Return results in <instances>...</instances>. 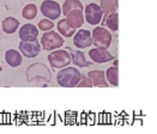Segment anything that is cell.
<instances>
[{"label":"cell","instance_id":"obj_22","mask_svg":"<svg viewBox=\"0 0 157 134\" xmlns=\"http://www.w3.org/2000/svg\"><path fill=\"white\" fill-rule=\"evenodd\" d=\"M22 16L25 19H34L37 16V6L35 4H28L22 11Z\"/></svg>","mask_w":157,"mask_h":134},{"label":"cell","instance_id":"obj_4","mask_svg":"<svg viewBox=\"0 0 157 134\" xmlns=\"http://www.w3.org/2000/svg\"><path fill=\"white\" fill-rule=\"evenodd\" d=\"M41 44L44 50H55L64 46V39L59 32L53 30L46 31L41 37Z\"/></svg>","mask_w":157,"mask_h":134},{"label":"cell","instance_id":"obj_13","mask_svg":"<svg viewBox=\"0 0 157 134\" xmlns=\"http://www.w3.org/2000/svg\"><path fill=\"white\" fill-rule=\"evenodd\" d=\"M67 48V50H68V53L71 55V61L76 65V66L78 67H89L91 65V62H89L88 61V59L85 58V54L83 53V52H80V50H73V49H71L70 47H66Z\"/></svg>","mask_w":157,"mask_h":134},{"label":"cell","instance_id":"obj_24","mask_svg":"<svg viewBox=\"0 0 157 134\" xmlns=\"http://www.w3.org/2000/svg\"><path fill=\"white\" fill-rule=\"evenodd\" d=\"M92 86V81L89 77H85L82 74V78L79 83L77 84V87H91Z\"/></svg>","mask_w":157,"mask_h":134},{"label":"cell","instance_id":"obj_18","mask_svg":"<svg viewBox=\"0 0 157 134\" xmlns=\"http://www.w3.org/2000/svg\"><path fill=\"white\" fill-rule=\"evenodd\" d=\"M19 28V22L14 17H7L2 22V29L6 34H13Z\"/></svg>","mask_w":157,"mask_h":134},{"label":"cell","instance_id":"obj_7","mask_svg":"<svg viewBox=\"0 0 157 134\" xmlns=\"http://www.w3.org/2000/svg\"><path fill=\"white\" fill-rule=\"evenodd\" d=\"M102 10L97 4H89L85 7V19L89 24L91 25H97L102 22Z\"/></svg>","mask_w":157,"mask_h":134},{"label":"cell","instance_id":"obj_20","mask_svg":"<svg viewBox=\"0 0 157 134\" xmlns=\"http://www.w3.org/2000/svg\"><path fill=\"white\" fill-rule=\"evenodd\" d=\"M72 10H82L83 11L84 10L83 4L79 0H65L63 9H61V13H64V16H66Z\"/></svg>","mask_w":157,"mask_h":134},{"label":"cell","instance_id":"obj_25","mask_svg":"<svg viewBox=\"0 0 157 134\" xmlns=\"http://www.w3.org/2000/svg\"><path fill=\"white\" fill-rule=\"evenodd\" d=\"M118 65H119V61H118V60H114V66L118 67Z\"/></svg>","mask_w":157,"mask_h":134},{"label":"cell","instance_id":"obj_26","mask_svg":"<svg viewBox=\"0 0 157 134\" xmlns=\"http://www.w3.org/2000/svg\"><path fill=\"white\" fill-rule=\"evenodd\" d=\"M1 71H2V67L0 66V72H1Z\"/></svg>","mask_w":157,"mask_h":134},{"label":"cell","instance_id":"obj_16","mask_svg":"<svg viewBox=\"0 0 157 134\" xmlns=\"http://www.w3.org/2000/svg\"><path fill=\"white\" fill-rule=\"evenodd\" d=\"M56 29H58V32H59L63 37H65V39L72 37V36L75 35V31H76V29L71 28L67 23H66L65 19H60V20L58 22Z\"/></svg>","mask_w":157,"mask_h":134},{"label":"cell","instance_id":"obj_6","mask_svg":"<svg viewBox=\"0 0 157 134\" xmlns=\"http://www.w3.org/2000/svg\"><path fill=\"white\" fill-rule=\"evenodd\" d=\"M41 12L48 19H58L61 14V6L54 0H44L41 4Z\"/></svg>","mask_w":157,"mask_h":134},{"label":"cell","instance_id":"obj_14","mask_svg":"<svg viewBox=\"0 0 157 134\" xmlns=\"http://www.w3.org/2000/svg\"><path fill=\"white\" fill-rule=\"evenodd\" d=\"M88 77L91 79L92 86H100V87H108V81L105 79V74L103 71L94 69L88 73Z\"/></svg>","mask_w":157,"mask_h":134},{"label":"cell","instance_id":"obj_8","mask_svg":"<svg viewBox=\"0 0 157 134\" xmlns=\"http://www.w3.org/2000/svg\"><path fill=\"white\" fill-rule=\"evenodd\" d=\"M73 44L79 49H84V48L90 47L92 44L91 32L89 30H84V29L78 30L73 35Z\"/></svg>","mask_w":157,"mask_h":134},{"label":"cell","instance_id":"obj_19","mask_svg":"<svg viewBox=\"0 0 157 134\" xmlns=\"http://www.w3.org/2000/svg\"><path fill=\"white\" fill-rule=\"evenodd\" d=\"M103 25H107L108 29H110L112 31H118L119 28V16L117 12H112L109 13L105 18H103Z\"/></svg>","mask_w":157,"mask_h":134},{"label":"cell","instance_id":"obj_21","mask_svg":"<svg viewBox=\"0 0 157 134\" xmlns=\"http://www.w3.org/2000/svg\"><path fill=\"white\" fill-rule=\"evenodd\" d=\"M105 79L109 84H112L113 86H118L119 85V76H118V67L112 66L105 72Z\"/></svg>","mask_w":157,"mask_h":134},{"label":"cell","instance_id":"obj_11","mask_svg":"<svg viewBox=\"0 0 157 134\" xmlns=\"http://www.w3.org/2000/svg\"><path fill=\"white\" fill-rule=\"evenodd\" d=\"M89 56L91 58L94 62L97 64H103V62H109L114 60V56L109 53L107 49H101V48H92L89 50Z\"/></svg>","mask_w":157,"mask_h":134},{"label":"cell","instance_id":"obj_10","mask_svg":"<svg viewBox=\"0 0 157 134\" xmlns=\"http://www.w3.org/2000/svg\"><path fill=\"white\" fill-rule=\"evenodd\" d=\"M39 29L34 24H24L19 29V39L24 42H34L37 41Z\"/></svg>","mask_w":157,"mask_h":134},{"label":"cell","instance_id":"obj_12","mask_svg":"<svg viewBox=\"0 0 157 134\" xmlns=\"http://www.w3.org/2000/svg\"><path fill=\"white\" fill-rule=\"evenodd\" d=\"M66 23L73 29H78L84 24V14L82 10H72L66 14Z\"/></svg>","mask_w":157,"mask_h":134},{"label":"cell","instance_id":"obj_2","mask_svg":"<svg viewBox=\"0 0 157 134\" xmlns=\"http://www.w3.org/2000/svg\"><path fill=\"white\" fill-rule=\"evenodd\" d=\"M82 78V74L75 67H64L56 76V80L63 87H75L77 86Z\"/></svg>","mask_w":157,"mask_h":134},{"label":"cell","instance_id":"obj_5","mask_svg":"<svg viewBox=\"0 0 157 134\" xmlns=\"http://www.w3.org/2000/svg\"><path fill=\"white\" fill-rule=\"evenodd\" d=\"M48 61L53 68H64L71 64V55L68 50L55 49L48 55Z\"/></svg>","mask_w":157,"mask_h":134},{"label":"cell","instance_id":"obj_15","mask_svg":"<svg viewBox=\"0 0 157 134\" xmlns=\"http://www.w3.org/2000/svg\"><path fill=\"white\" fill-rule=\"evenodd\" d=\"M5 61L11 67H18L22 64V55L16 49H9L5 53Z\"/></svg>","mask_w":157,"mask_h":134},{"label":"cell","instance_id":"obj_9","mask_svg":"<svg viewBox=\"0 0 157 134\" xmlns=\"http://www.w3.org/2000/svg\"><path fill=\"white\" fill-rule=\"evenodd\" d=\"M19 50L24 56L33 59L36 55H39L41 52V47H40L39 41H34V42H24L21 41L19 43Z\"/></svg>","mask_w":157,"mask_h":134},{"label":"cell","instance_id":"obj_3","mask_svg":"<svg viewBox=\"0 0 157 134\" xmlns=\"http://www.w3.org/2000/svg\"><path fill=\"white\" fill-rule=\"evenodd\" d=\"M92 43L96 48H101V49H108L109 46L112 44V34L105 29L103 27H97L94 29L91 32Z\"/></svg>","mask_w":157,"mask_h":134},{"label":"cell","instance_id":"obj_23","mask_svg":"<svg viewBox=\"0 0 157 134\" xmlns=\"http://www.w3.org/2000/svg\"><path fill=\"white\" fill-rule=\"evenodd\" d=\"M53 28H54V23H53L51 19H41L39 22V24H37V29L39 30H42V31H49V30H52Z\"/></svg>","mask_w":157,"mask_h":134},{"label":"cell","instance_id":"obj_1","mask_svg":"<svg viewBox=\"0 0 157 134\" xmlns=\"http://www.w3.org/2000/svg\"><path fill=\"white\" fill-rule=\"evenodd\" d=\"M26 77L30 83H36V84H47L52 79L48 67H46V65L41 62L30 65L26 71Z\"/></svg>","mask_w":157,"mask_h":134},{"label":"cell","instance_id":"obj_17","mask_svg":"<svg viewBox=\"0 0 157 134\" xmlns=\"http://www.w3.org/2000/svg\"><path fill=\"white\" fill-rule=\"evenodd\" d=\"M102 13H103V18L112 12H117L118 9V0H101V5H100Z\"/></svg>","mask_w":157,"mask_h":134}]
</instances>
